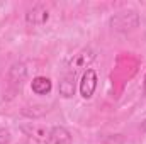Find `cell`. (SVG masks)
<instances>
[{"label":"cell","instance_id":"cell-12","mask_svg":"<svg viewBox=\"0 0 146 144\" xmlns=\"http://www.w3.org/2000/svg\"><path fill=\"white\" fill-rule=\"evenodd\" d=\"M145 92H146V75H145Z\"/></svg>","mask_w":146,"mask_h":144},{"label":"cell","instance_id":"cell-5","mask_svg":"<svg viewBox=\"0 0 146 144\" xmlns=\"http://www.w3.org/2000/svg\"><path fill=\"white\" fill-rule=\"evenodd\" d=\"M48 19H49V10H48L44 5H41V3L34 5L33 9H29L27 14H26V22H27L29 26H33V27H37V26L46 24Z\"/></svg>","mask_w":146,"mask_h":144},{"label":"cell","instance_id":"cell-9","mask_svg":"<svg viewBox=\"0 0 146 144\" xmlns=\"http://www.w3.org/2000/svg\"><path fill=\"white\" fill-rule=\"evenodd\" d=\"M51 88H53V83L48 76H36L31 81V90L36 95H46V93L51 92Z\"/></svg>","mask_w":146,"mask_h":144},{"label":"cell","instance_id":"cell-6","mask_svg":"<svg viewBox=\"0 0 146 144\" xmlns=\"http://www.w3.org/2000/svg\"><path fill=\"white\" fill-rule=\"evenodd\" d=\"M7 78H9L10 85H14V87H21V85L26 81V78H27V66H26L22 61H15V63L9 68Z\"/></svg>","mask_w":146,"mask_h":144},{"label":"cell","instance_id":"cell-4","mask_svg":"<svg viewBox=\"0 0 146 144\" xmlns=\"http://www.w3.org/2000/svg\"><path fill=\"white\" fill-rule=\"evenodd\" d=\"M97 73L95 70H92V68H88L87 71L82 73V80H80V85H78V88H80V95L83 97V98H90L94 93H95V88H97Z\"/></svg>","mask_w":146,"mask_h":144},{"label":"cell","instance_id":"cell-8","mask_svg":"<svg viewBox=\"0 0 146 144\" xmlns=\"http://www.w3.org/2000/svg\"><path fill=\"white\" fill-rule=\"evenodd\" d=\"M51 144H72V132L63 126L51 127Z\"/></svg>","mask_w":146,"mask_h":144},{"label":"cell","instance_id":"cell-1","mask_svg":"<svg viewBox=\"0 0 146 144\" xmlns=\"http://www.w3.org/2000/svg\"><path fill=\"white\" fill-rule=\"evenodd\" d=\"M109 26L112 31H117V32H129V31H134L138 26H139V15L136 10H122V12H117L110 17Z\"/></svg>","mask_w":146,"mask_h":144},{"label":"cell","instance_id":"cell-10","mask_svg":"<svg viewBox=\"0 0 146 144\" xmlns=\"http://www.w3.org/2000/svg\"><path fill=\"white\" fill-rule=\"evenodd\" d=\"M10 139H12L10 132H9L7 129H0V144H9Z\"/></svg>","mask_w":146,"mask_h":144},{"label":"cell","instance_id":"cell-7","mask_svg":"<svg viewBox=\"0 0 146 144\" xmlns=\"http://www.w3.org/2000/svg\"><path fill=\"white\" fill-rule=\"evenodd\" d=\"M75 90H76L75 75H72V73L63 75L61 80H60V95H63L65 98H72L75 95Z\"/></svg>","mask_w":146,"mask_h":144},{"label":"cell","instance_id":"cell-3","mask_svg":"<svg viewBox=\"0 0 146 144\" xmlns=\"http://www.w3.org/2000/svg\"><path fill=\"white\" fill-rule=\"evenodd\" d=\"M21 131L29 136L31 139H34L39 144H49L51 143V127H46V126H41V124H24L21 126Z\"/></svg>","mask_w":146,"mask_h":144},{"label":"cell","instance_id":"cell-2","mask_svg":"<svg viewBox=\"0 0 146 144\" xmlns=\"http://www.w3.org/2000/svg\"><path fill=\"white\" fill-rule=\"evenodd\" d=\"M94 59H95V51L94 49L85 48V49L78 51L76 54H73L72 58L68 59V63H66L68 73L76 75V73H80V71H87L88 66L94 63Z\"/></svg>","mask_w":146,"mask_h":144},{"label":"cell","instance_id":"cell-11","mask_svg":"<svg viewBox=\"0 0 146 144\" xmlns=\"http://www.w3.org/2000/svg\"><path fill=\"white\" fill-rule=\"evenodd\" d=\"M141 131H143V132H146V119L141 122Z\"/></svg>","mask_w":146,"mask_h":144}]
</instances>
